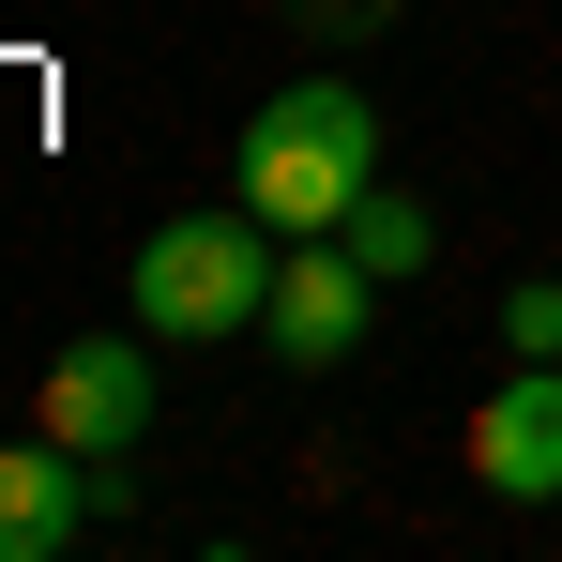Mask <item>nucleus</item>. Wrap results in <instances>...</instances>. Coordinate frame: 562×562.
Segmentation results:
<instances>
[{
  "label": "nucleus",
  "instance_id": "1",
  "mask_svg": "<svg viewBox=\"0 0 562 562\" xmlns=\"http://www.w3.org/2000/svg\"><path fill=\"white\" fill-rule=\"evenodd\" d=\"M380 183V106L350 77H304L244 122V213L274 228V244H319V228H350Z\"/></svg>",
  "mask_w": 562,
  "mask_h": 562
},
{
  "label": "nucleus",
  "instance_id": "2",
  "mask_svg": "<svg viewBox=\"0 0 562 562\" xmlns=\"http://www.w3.org/2000/svg\"><path fill=\"white\" fill-rule=\"evenodd\" d=\"M274 228L259 213H168L153 244H137V335H259V304H274Z\"/></svg>",
  "mask_w": 562,
  "mask_h": 562
},
{
  "label": "nucleus",
  "instance_id": "3",
  "mask_svg": "<svg viewBox=\"0 0 562 562\" xmlns=\"http://www.w3.org/2000/svg\"><path fill=\"white\" fill-rule=\"evenodd\" d=\"M31 426H46V441H61V457H137V441H153V350H137V335H77V350H61V366H46V395H31Z\"/></svg>",
  "mask_w": 562,
  "mask_h": 562
},
{
  "label": "nucleus",
  "instance_id": "4",
  "mask_svg": "<svg viewBox=\"0 0 562 562\" xmlns=\"http://www.w3.org/2000/svg\"><path fill=\"white\" fill-rule=\"evenodd\" d=\"M366 289L380 274L335 244V228L289 244V259H274V304H259V350H274V366H350V350H366Z\"/></svg>",
  "mask_w": 562,
  "mask_h": 562
},
{
  "label": "nucleus",
  "instance_id": "5",
  "mask_svg": "<svg viewBox=\"0 0 562 562\" xmlns=\"http://www.w3.org/2000/svg\"><path fill=\"white\" fill-rule=\"evenodd\" d=\"M471 471H486V502H562V366H517L471 411Z\"/></svg>",
  "mask_w": 562,
  "mask_h": 562
},
{
  "label": "nucleus",
  "instance_id": "6",
  "mask_svg": "<svg viewBox=\"0 0 562 562\" xmlns=\"http://www.w3.org/2000/svg\"><path fill=\"white\" fill-rule=\"evenodd\" d=\"M92 532V457H61L46 426L31 441H0V562H46Z\"/></svg>",
  "mask_w": 562,
  "mask_h": 562
},
{
  "label": "nucleus",
  "instance_id": "7",
  "mask_svg": "<svg viewBox=\"0 0 562 562\" xmlns=\"http://www.w3.org/2000/svg\"><path fill=\"white\" fill-rule=\"evenodd\" d=\"M335 244H350V259H366V274H426V259H441V228H426V213H411V198H380V183H366V213H350V228H335Z\"/></svg>",
  "mask_w": 562,
  "mask_h": 562
},
{
  "label": "nucleus",
  "instance_id": "8",
  "mask_svg": "<svg viewBox=\"0 0 562 562\" xmlns=\"http://www.w3.org/2000/svg\"><path fill=\"white\" fill-rule=\"evenodd\" d=\"M502 350H517V366H562V289H548V274L502 289Z\"/></svg>",
  "mask_w": 562,
  "mask_h": 562
}]
</instances>
